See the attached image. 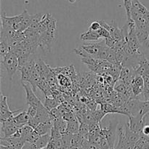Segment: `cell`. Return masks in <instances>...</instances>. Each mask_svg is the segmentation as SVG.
I'll return each instance as SVG.
<instances>
[{
	"mask_svg": "<svg viewBox=\"0 0 149 149\" xmlns=\"http://www.w3.org/2000/svg\"><path fill=\"white\" fill-rule=\"evenodd\" d=\"M27 113L30 116V119L31 118H34L36 116V113H37V108L33 107V106H29V108L27 109Z\"/></svg>",
	"mask_w": 149,
	"mask_h": 149,
	"instance_id": "21",
	"label": "cell"
},
{
	"mask_svg": "<svg viewBox=\"0 0 149 149\" xmlns=\"http://www.w3.org/2000/svg\"><path fill=\"white\" fill-rule=\"evenodd\" d=\"M58 80L59 84H61V86H70L71 84V81H70L69 78L66 76L63 75V74H58Z\"/></svg>",
	"mask_w": 149,
	"mask_h": 149,
	"instance_id": "15",
	"label": "cell"
},
{
	"mask_svg": "<svg viewBox=\"0 0 149 149\" xmlns=\"http://www.w3.org/2000/svg\"><path fill=\"white\" fill-rule=\"evenodd\" d=\"M84 149H101L95 143H93V142H90L87 140V141L85 142L84 143V147H83Z\"/></svg>",
	"mask_w": 149,
	"mask_h": 149,
	"instance_id": "20",
	"label": "cell"
},
{
	"mask_svg": "<svg viewBox=\"0 0 149 149\" xmlns=\"http://www.w3.org/2000/svg\"><path fill=\"white\" fill-rule=\"evenodd\" d=\"M98 33L100 34V36H101V38H108L111 36V33L109 31L106 29H104V28L101 27L98 31H97Z\"/></svg>",
	"mask_w": 149,
	"mask_h": 149,
	"instance_id": "22",
	"label": "cell"
},
{
	"mask_svg": "<svg viewBox=\"0 0 149 149\" xmlns=\"http://www.w3.org/2000/svg\"><path fill=\"white\" fill-rule=\"evenodd\" d=\"M52 126H53V121H49V122H42L34 130L39 135H43L45 134L50 133Z\"/></svg>",
	"mask_w": 149,
	"mask_h": 149,
	"instance_id": "8",
	"label": "cell"
},
{
	"mask_svg": "<svg viewBox=\"0 0 149 149\" xmlns=\"http://www.w3.org/2000/svg\"><path fill=\"white\" fill-rule=\"evenodd\" d=\"M106 44V42L104 40L101 41L99 43H95V44H88V45H84L81 46V47L87 52L90 54L91 56L93 58H97L98 59V55L100 52L102 47Z\"/></svg>",
	"mask_w": 149,
	"mask_h": 149,
	"instance_id": "7",
	"label": "cell"
},
{
	"mask_svg": "<svg viewBox=\"0 0 149 149\" xmlns=\"http://www.w3.org/2000/svg\"><path fill=\"white\" fill-rule=\"evenodd\" d=\"M143 45H144V46H145L146 47L148 48V49H149V39H147V40L145 42H144V44Z\"/></svg>",
	"mask_w": 149,
	"mask_h": 149,
	"instance_id": "27",
	"label": "cell"
},
{
	"mask_svg": "<svg viewBox=\"0 0 149 149\" xmlns=\"http://www.w3.org/2000/svg\"><path fill=\"white\" fill-rule=\"evenodd\" d=\"M62 117L63 119L64 120L66 121V122H70V121L74 120V119H75L76 118H77L75 116H74V113H73L72 112L70 111V110L67 111L63 115Z\"/></svg>",
	"mask_w": 149,
	"mask_h": 149,
	"instance_id": "19",
	"label": "cell"
},
{
	"mask_svg": "<svg viewBox=\"0 0 149 149\" xmlns=\"http://www.w3.org/2000/svg\"><path fill=\"white\" fill-rule=\"evenodd\" d=\"M128 118L129 121L127 124L130 129L136 133H142L143 128L146 125V118L140 114H137L136 116H130Z\"/></svg>",
	"mask_w": 149,
	"mask_h": 149,
	"instance_id": "5",
	"label": "cell"
},
{
	"mask_svg": "<svg viewBox=\"0 0 149 149\" xmlns=\"http://www.w3.org/2000/svg\"><path fill=\"white\" fill-rule=\"evenodd\" d=\"M124 6L126 11L127 18V20L132 19L131 16V10H132V0H124Z\"/></svg>",
	"mask_w": 149,
	"mask_h": 149,
	"instance_id": "17",
	"label": "cell"
},
{
	"mask_svg": "<svg viewBox=\"0 0 149 149\" xmlns=\"http://www.w3.org/2000/svg\"><path fill=\"white\" fill-rule=\"evenodd\" d=\"M73 52H74V53L77 54V55H79V56L81 57V58H90V57H93L91 56L90 54L87 53V52H86V51L81 47H78V48H76V49H73Z\"/></svg>",
	"mask_w": 149,
	"mask_h": 149,
	"instance_id": "18",
	"label": "cell"
},
{
	"mask_svg": "<svg viewBox=\"0 0 149 149\" xmlns=\"http://www.w3.org/2000/svg\"><path fill=\"white\" fill-rule=\"evenodd\" d=\"M142 133L143 135H146V136H149V125H145L143 128Z\"/></svg>",
	"mask_w": 149,
	"mask_h": 149,
	"instance_id": "25",
	"label": "cell"
},
{
	"mask_svg": "<svg viewBox=\"0 0 149 149\" xmlns=\"http://www.w3.org/2000/svg\"><path fill=\"white\" fill-rule=\"evenodd\" d=\"M53 127L60 131L61 134L63 135L66 132L67 122L63 119V117L59 118L56 120L53 121Z\"/></svg>",
	"mask_w": 149,
	"mask_h": 149,
	"instance_id": "12",
	"label": "cell"
},
{
	"mask_svg": "<svg viewBox=\"0 0 149 149\" xmlns=\"http://www.w3.org/2000/svg\"><path fill=\"white\" fill-rule=\"evenodd\" d=\"M148 11H149V8H148Z\"/></svg>",
	"mask_w": 149,
	"mask_h": 149,
	"instance_id": "30",
	"label": "cell"
},
{
	"mask_svg": "<svg viewBox=\"0 0 149 149\" xmlns=\"http://www.w3.org/2000/svg\"><path fill=\"white\" fill-rule=\"evenodd\" d=\"M30 119V116L28 114L27 111L25 110L20 113H17V115L13 117V120L17 125H20V126H24L25 125H27Z\"/></svg>",
	"mask_w": 149,
	"mask_h": 149,
	"instance_id": "10",
	"label": "cell"
},
{
	"mask_svg": "<svg viewBox=\"0 0 149 149\" xmlns=\"http://www.w3.org/2000/svg\"><path fill=\"white\" fill-rule=\"evenodd\" d=\"M22 84H23V88L25 89V91H26V103H27V105L33 106V107H36L37 109L45 107V105L41 102V100L35 95L34 91H33L31 86L29 85V83L26 84L24 82H22Z\"/></svg>",
	"mask_w": 149,
	"mask_h": 149,
	"instance_id": "3",
	"label": "cell"
},
{
	"mask_svg": "<svg viewBox=\"0 0 149 149\" xmlns=\"http://www.w3.org/2000/svg\"><path fill=\"white\" fill-rule=\"evenodd\" d=\"M25 16V12L23 10V13L21 14L18 15L12 16V17H8L4 15H1V26H4V27H11L13 28L15 25L18 24L19 23L22 21Z\"/></svg>",
	"mask_w": 149,
	"mask_h": 149,
	"instance_id": "6",
	"label": "cell"
},
{
	"mask_svg": "<svg viewBox=\"0 0 149 149\" xmlns=\"http://www.w3.org/2000/svg\"><path fill=\"white\" fill-rule=\"evenodd\" d=\"M39 149H48V148H47V147H46V148H39Z\"/></svg>",
	"mask_w": 149,
	"mask_h": 149,
	"instance_id": "29",
	"label": "cell"
},
{
	"mask_svg": "<svg viewBox=\"0 0 149 149\" xmlns=\"http://www.w3.org/2000/svg\"><path fill=\"white\" fill-rule=\"evenodd\" d=\"M80 127V122L78 120L77 118L75 119L70 122H67V129L66 132L72 135H75V134L79 133V130Z\"/></svg>",
	"mask_w": 149,
	"mask_h": 149,
	"instance_id": "11",
	"label": "cell"
},
{
	"mask_svg": "<svg viewBox=\"0 0 149 149\" xmlns=\"http://www.w3.org/2000/svg\"><path fill=\"white\" fill-rule=\"evenodd\" d=\"M10 51H11V47L6 42L1 41L0 42V55H1V58H2L6 54H7Z\"/></svg>",
	"mask_w": 149,
	"mask_h": 149,
	"instance_id": "14",
	"label": "cell"
},
{
	"mask_svg": "<svg viewBox=\"0 0 149 149\" xmlns=\"http://www.w3.org/2000/svg\"><path fill=\"white\" fill-rule=\"evenodd\" d=\"M92 113H93V116H94L95 119L97 121V122H98L99 124H100L102 119L106 115V113L103 111V110H95L92 111Z\"/></svg>",
	"mask_w": 149,
	"mask_h": 149,
	"instance_id": "16",
	"label": "cell"
},
{
	"mask_svg": "<svg viewBox=\"0 0 149 149\" xmlns=\"http://www.w3.org/2000/svg\"><path fill=\"white\" fill-rule=\"evenodd\" d=\"M0 149H23V148H16V147H13V146H5L0 145Z\"/></svg>",
	"mask_w": 149,
	"mask_h": 149,
	"instance_id": "26",
	"label": "cell"
},
{
	"mask_svg": "<svg viewBox=\"0 0 149 149\" xmlns=\"http://www.w3.org/2000/svg\"><path fill=\"white\" fill-rule=\"evenodd\" d=\"M77 0H68V1H69V2H71V3H74L75 2V1H77Z\"/></svg>",
	"mask_w": 149,
	"mask_h": 149,
	"instance_id": "28",
	"label": "cell"
},
{
	"mask_svg": "<svg viewBox=\"0 0 149 149\" xmlns=\"http://www.w3.org/2000/svg\"><path fill=\"white\" fill-rule=\"evenodd\" d=\"M1 62L7 71L9 78L12 80L13 76L19 68L18 57L14 52L10 51L2 58H1Z\"/></svg>",
	"mask_w": 149,
	"mask_h": 149,
	"instance_id": "2",
	"label": "cell"
},
{
	"mask_svg": "<svg viewBox=\"0 0 149 149\" xmlns=\"http://www.w3.org/2000/svg\"><path fill=\"white\" fill-rule=\"evenodd\" d=\"M44 105L47 108V109L49 111L55 109V108H58L60 106L58 100H57L55 98H50V97H47V96Z\"/></svg>",
	"mask_w": 149,
	"mask_h": 149,
	"instance_id": "13",
	"label": "cell"
},
{
	"mask_svg": "<svg viewBox=\"0 0 149 149\" xmlns=\"http://www.w3.org/2000/svg\"><path fill=\"white\" fill-rule=\"evenodd\" d=\"M100 28H101V25H100L99 20H94L93 22H92V23L90 24V28H89V29H91V30L93 31H97Z\"/></svg>",
	"mask_w": 149,
	"mask_h": 149,
	"instance_id": "23",
	"label": "cell"
},
{
	"mask_svg": "<svg viewBox=\"0 0 149 149\" xmlns=\"http://www.w3.org/2000/svg\"><path fill=\"white\" fill-rule=\"evenodd\" d=\"M7 97L1 95V100H0V121L1 123L8 120L10 118L15 116V113H18L20 109L16 111H11L7 104Z\"/></svg>",
	"mask_w": 149,
	"mask_h": 149,
	"instance_id": "4",
	"label": "cell"
},
{
	"mask_svg": "<svg viewBox=\"0 0 149 149\" xmlns=\"http://www.w3.org/2000/svg\"><path fill=\"white\" fill-rule=\"evenodd\" d=\"M57 32L58 30L47 29L46 31L40 33L38 45L43 52L46 53L51 52L52 45L56 41Z\"/></svg>",
	"mask_w": 149,
	"mask_h": 149,
	"instance_id": "1",
	"label": "cell"
},
{
	"mask_svg": "<svg viewBox=\"0 0 149 149\" xmlns=\"http://www.w3.org/2000/svg\"><path fill=\"white\" fill-rule=\"evenodd\" d=\"M88 107L90 108V109H91L92 111H95L96 110V107H97V103H95V101H93V100H91V101L88 102Z\"/></svg>",
	"mask_w": 149,
	"mask_h": 149,
	"instance_id": "24",
	"label": "cell"
},
{
	"mask_svg": "<svg viewBox=\"0 0 149 149\" xmlns=\"http://www.w3.org/2000/svg\"><path fill=\"white\" fill-rule=\"evenodd\" d=\"M101 39V36L98 32L93 31L89 29L87 31L84 32L80 36V39L81 41H97Z\"/></svg>",
	"mask_w": 149,
	"mask_h": 149,
	"instance_id": "9",
	"label": "cell"
}]
</instances>
